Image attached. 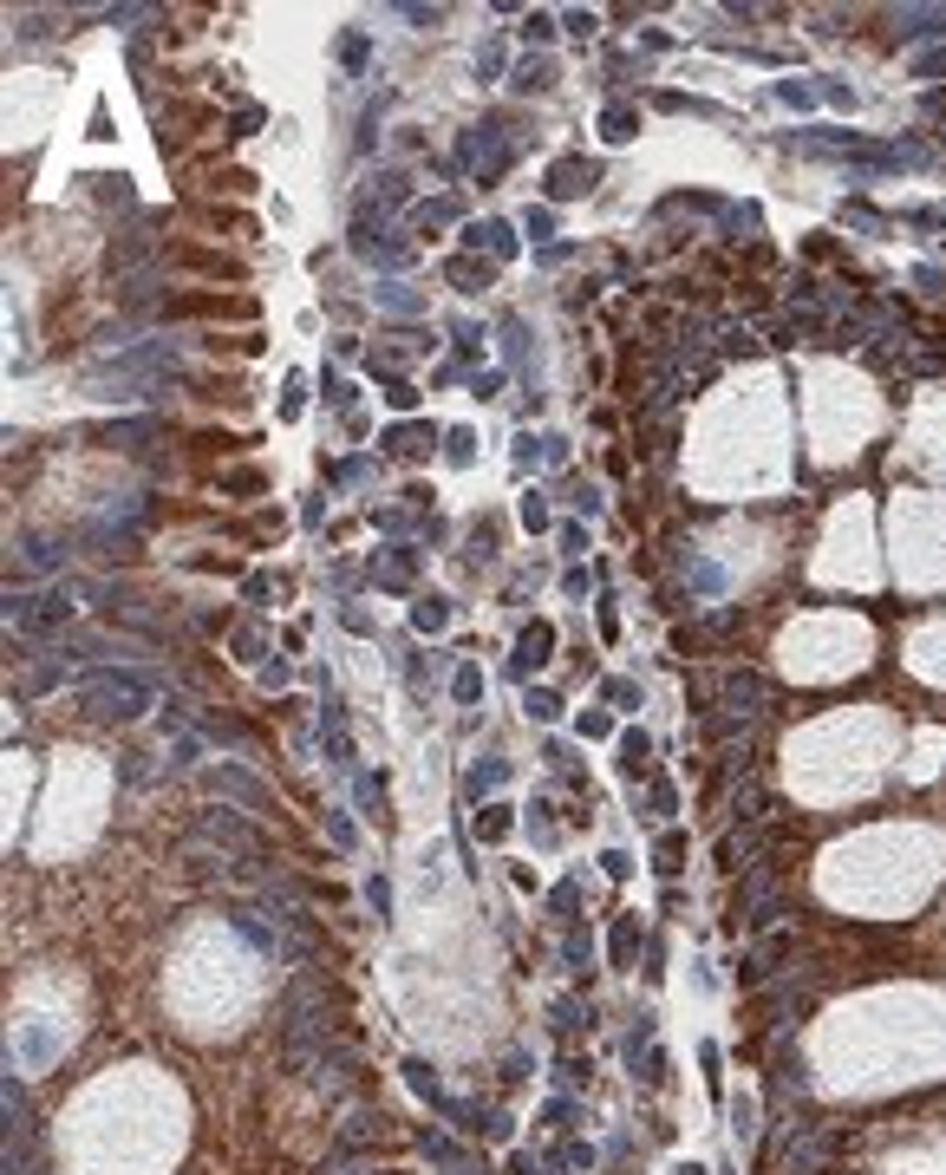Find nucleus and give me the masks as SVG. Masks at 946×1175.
<instances>
[{"instance_id":"42","label":"nucleus","mask_w":946,"mask_h":1175,"mask_svg":"<svg viewBox=\"0 0 946 1175\" xmlns=\"http://www.w3.org/2000/svg\"><path fill=\"white\" fill-rule=\"evenodd\" d=\"M581 549H588V529H581V523H562V555H581Z\"/></svg>"},{"instance_id":"43","label":"nucleus","mask_w":946,"mask_h":1175,"mask_svg":"<svg viewBox=\"0 0 946 1175\" xmlns=\"http://www.w3.org/2000/svg\"><path fill=\"white\" fill-rule=\"evenodd\" d=\"M731 1117H738V1123H731V1130H738V1143H751V1130H757V1123H751V1104H744V1097L731 1104Z\"/></svg>"},{"instance_id":"24","label":"nucleus","mask_w":946,"mask_h":1175,"mask_svg":"<svg viewBox=\"0 0 946 1175\" xmlns=\"http://www.w3.org/2000/svg\"><path fill=\"white\" fill-rule=\"evenodd\" d=\"M601 125H607V138H614V144H627V138H633V125H640V118H633V111H627V105H607V118H601Z\"/></svg>"},{"instance_id":"19","label":"nucleus","mask_w":946,"mask_h":1175,"mask_svg":"<svg viewBox=\"0 0 946 1175\" xmlns=\"http://www.w3.org/2000/svg\"><path fill=\"white\" fill-rule=\"evenodd\" d=\"M646 758H653L646 732H627V738H620V771H627V777H640V771H646Z\"/></svg>"},{"instance_id":"4","label":"nucleus","mask_w":946,"mask_h":1175,"mask_svg":"<svg viewBox=\"0 0 946 1175\" xmlns=\"http://www.w3.org/2000/svg\"><path fill=\"white\" fill-rule=\"evenodd\" d=\"M203 836H209V843H222V849H242V856H255V849H261V836L248 830L235 810H203Z\"/></svg>"},{"instance_id":"14","label":"nucleus","mask_w":946,"mask_h":1175,"mask_svg":"<svg viewBox=\"0 0 946 1175\" xmlns=\"http://www.w3.org/2000/svg\"><path fill=\"white\" fill-rule=\"evenodd\" d=\"M901 33L907 40H933V33H946V7H914V14H901Z\"/></svg>"},{"instance_id":"45","label":"nucleus","mask_w":946,"mask_h":1175,"mask_svg":"<svg viewBox=\"0 0 946 1175\" xmlns=\"http://www.w3.org/2000/svg\"><path fill=\"white\" fill-rule=\"evenodd\" d=\"M222 490H261V470H235V477H222Z\"/></svg>"},{"instance_id":"27","label":"nucleus","mask_w":946,"mask_h":1175,"mask_svg":"<svg viewBox=\"0 0 946 1175\" xmlns=\"http://www.w3.org/2000/svg\"><path fill=\"white\" fill-rule=\"evenodd\" d=\"M522 40H529V46H549L555 40V14H529V20H522Z\"/></svg>"},{"instance_id":"52","label":"nucleus","mask_w":946,"mask_h":1175,"mask_svg":"<svg viewBox=\"0 0 946 1175\" xmlns=\"http://www.w3.org/2000/svg\"><path fill=\"white\" fill-rule=\"evenodd\" d=\"M679 1175H705V1169H679Z\"/></svg>"},{"instance_id":"34","label":"nucleus","mask_w":946,"mask_h":1175,"mask_svg":"<svg viewBox=\"0 0 946 1175\" xmlns=\"http://www.w3.org/2000/svg\"><path fill=\"white\" fill-rule=\"evenodd\" d=\"M138 255H144V242H138V235H124V242H111V255H105V262H111V268H124V262H138Z\"/></svg>"},{"instance_id":"37","label":"nucleus","mask_w":946,"mask_h":1175,"mask_svg":"<svg viewBox=\"0 0 946 1175\" xmlns=\"http://www.w3.org/2000/svg\"><path fill=\"white\" fill-rule=\"evenodd\" d=\"M522 523H529V529H549V503H542V497H522Z\"/></svg>"},{"instance_id":"38","label":"nucleus","mask_w":946,"mask_h":1175,"mask_svg":"<svg viewBox=\"0 0 946 1175\" xmlns=\"http://www.w3.org/2000/svg\"><path fill=\"white\" fill-rule=\"evenodd\" d=\"M340 59H346V66H366V33H346V40H340Z\"/></svg>"},{"instance_id":"1","label":"nucleus","mask_w":946,"mask_h":1175,"mask_svg":"<svg viewBox=\"0 0 946 1175\" xmlns=\"http://www.w3.org/2000/svg\"><path fill=\"white\" fill-rule=\"evenodd\" d=\"M72 699L85 712H98V719H144L157 699V673H144V666H98V673H85L72 686Z\"/></svg>"},{"instance_id":"20","label":"nucleus","mask_w":946,"mask_h":1175,"mask_svg":"<svg viewBox=\"0 0 946 1175\" xmlns=\"http://www.w3.org/2000/svg\"><path fill=\"white\" fill-rule=\"evenodd\" d=\"M379 307H392V314H418L425 301H418V294L405 288V281H385V288H379Z\"/></svg>"},{"instance_id":"17","label":"nucleus","mask_w":946,"mask_h":1175,"mask_svg":"<svg viewBox=\"0 0 946 1175\" xmlns=\"http://www.w3.org/2000/svg\"><path fill=\"white\" fill-rule=\"evenodd\" d=\"M509 777V764L503 758H490V764H470V777H464V797H483V790H496Z\"/></svg>"},{"instance_id":"12","label":"nucleus","mask_w":946,"mask_h":1175,"mask_svg":"<svg viewBox=\"0 0 946 1175\" xmlns=\"http://www.w3.org/2000/svg\"><path fill=\"white\" fill-rule=\"evenodd\" d=\"M412 627H418V634H438V627H451V601H444V595H418V601H412Z\"/></svg>"},{"instance_id":"10","label":"nucleus","mask_w":946,"mask_h":1175,"mask_svg":"<svg viewBox=\"0 0 946 1175\" xmlns=\"http://www.w3.org/2000/svg\"><path fill=\"white\" fill-rule=\"evenodd\" d=\"M725 699L738 712H764V679L757 673H725Z\"/></svg>"},{"instance_id":"51","label":"nucleus","mask_w":946,"mask_h":1175,"mask_svg":"<svg viewBox=\"0 0 946 1175\" xmlns=\"http://www.w3.org/2000/svg\"><path fill=\"white\" fill-rule=\"evenodd\" d=\"M503 392V373H477V399H496Z\"/></svg>"},{"instance_id":"2","label":"nucleus","mask_w":946,"mask_h":1175,"mask_svg":"<svg viewBox=\"0 0 946 1175\" xmlns=\"http://www.w3.org/2000/svg\"><path fill=\"white\" fill-rule=\"evenodd\" d=\"M72 621V601H66V588H46V595H7V627L14 634H59V627Z\"/></svg>"},{"instance_id":"44","label":"nucleus","mask_w":946,"mask_h":1175,"mask_svg":"<svg viewBox=\"0 0 946 1175\" xmlns=\"http://www.w3.org/2000/svg\"><path fill=\"white\" fill-rule=\"evenodd\" d=\"M542 444H549V438H542ZM542 444H535V438H516V470H529L535 457H542Z\"/></svg>"},{"instance_id":"31","label":"nucleus","mask_w":946,"mask_h":1175,"mask_svg":"<svg viewBox=\"0 0 946 1175\" xmlns=\"http://www.w3.org/2000/svg\"><path fill=\"white\" fill-rule=\"evenodd\" d=\"M940 72H946V46H933V53L914 59V79H940Z\"/></svg>"},{"instance_id":"28","label":"nucleus","mask_w":946,"mask_h":1175,"mask_svg":"<svg viewBox=\"0 0 946 1175\" xmlns=\"http://www.w3.org/2000/svg\"><path fill=\"white\" fill-rule=\"evenodd\" d=\"M385 399H392V412H412V405H418V386H405V379H385Z\"/></svg>"},{"instance_id":"22","label":"nucleus","mask_w":946,"mask_h":1175,"mask_svg":"<svg viewBox=\"0 0 946 1175\" xmlns=\"http://www.w3.org/2000/svg\"><path fill=\"white\" fill-rule=\"evenodd\" d=\"M633 947H640V921L627 914V921H614V960H620V967L633 960Z\"/></svg>"},{"instance_id":"3","label":"nucleus","mask_w":946,"mask_h":1175,"mask_svg":"<svg viewBox=\"0 0 946 1175\" xmlns=\"http://www.w3.org/2000/svg\"><path fill=\"white\" fill-rule=\"evenodd\" d=\"M549 660H555V627H549V621H529V627H522V640H516V660H509V673L529 679L535 666H549Z\"/></svg>"},{"instance_id":"46","label":"nucleus","mask_w":946,"mask_h":1175,"mask_svg":"<svg viewBox=\"0 0 946 1175\" xmlns=\"http://www.w3.org/2000/svg\"><path fill=\"white\" fill-rule=\"evenodd\" d=\"M366 901H372V908H379V914H385V908H392V888H385V882H379V875H372V882H366Z\"/></svg>"},{"instance_id":"8","label":"nucleus","mask_w":946,"mask_h":1175,"mask_svg":"<svg viewBox=\"0 0 946 1175\" xmlns=\"http://www.w3.org/2000/svg\"><path fill=\"white\" fill-rule=\"evenodd\" d=\"M144 438H157V418H124V425L98 431V444H111V451H144Z\"/></svg>"},{"instance_id":"36","label":"nucleus","mask_w":946,"mask_h":1175,"mask_svg":"<svg viewBox=\"0 0 946 1175\" xmlns=\"http://www.w3.org/2000/svg\"><path fill=\"white\" fill-rule=\"evenodd\" d=\"M477 830H483V843H503V836H509V810H490Z\"/></svg>"},{"instance_id":"6","label":"nucleus","mask_w":946,"mask_h":1175,"mask_svg":"<svg viewBox=\"0 0 946 1175\" xmlns=\"http://www.w3.org/2000/svg\"><path fill=\"white\" fill-rule=\"evenodd\" d=\"M209 790H222V797L248 803V810H268V790L255 784L248 771H235V764H222V771H209Z\"/></svg>"},{"instance_id":"48","label":"nucleus","mask_w":946,"mask_h":1175,"mask_svg":"<svg viewBox=\"0 0 946 1175\" xmlns=\"http://www.w3.org/2000/svg\"><path fill=\"white\" fill-rule=\"evenodd\" d=\"M405 20H412V27H438L444 14H438V7H405Z\"/></svg>"},{"instance_id":"41","label":"nucleus","mask_w":946,"mask_h":1175,"mask_svg":"<svg viewBox=\"0 0 946 1175\" xmlns=\"http://www.w3.org/2000/svg\"><path fill=\"white\" fill-rule=\"evenodd\" d=\"M327 836H333V843H340V849H353V823H346L340 810H327Z\"/></svg>"},{"instance_id":"15","label":"nucleus","mask_w":946,"mask_h":1175,"mask_svg":"<svg viewBox=\"0 0 946 1175\" xmlns=\"http://www.w3.org/2000/svg\"><path fill=\"white\" fill-rule=\"evenodd\" d=\"M431 438H438V431H431V425H392V431H385V451L412 457V451H425Z\"/></svg>"},{"instance_id":"33","label":"nucleus","mask_w":946,"mask_h":1175,"mask_svg":"<svg viewBox=\"0 0 946 1175\" xmlns=\"http://www.w3.org/2000/svg\"><path fill=\"white\" fill-rule=\"evenodd\" d=\"M301 399H307V379L288 373V399H281V418H301Z\"/></svg>"},{"instance_id":"7","label":"nucleus","mask_w":946,"mask_h":1175,"mask_svg":"<svg viewBox=\"0 0 946 1175\" xmlns=\"http://www.w3.org/2000/svg\"><path fill=\"white\" fill-rule=\"evenodd\" d=\"M464 242H470V255H483V249H490L496 262H509V255H516V229H509V222H470V229H464Z\"/></svg>"},{"instance_id":"47","label":"nucleus","mask_w":946,"mask_h":1175,"mask_svg":"<svg viewBox=\"0 0 946 1175\" xmlns=\"http://www.w3.org/2000/svg\"><path fill=\"white\" fill-rule=\"evenodd\" d=\"M777 98H783V105H809V85H796V79H783V85H777Z\"/></svg>"},{"instance_id":"50","label":"nucleus","mask_w":946,"mask_h":1175,"mask_svg":"<svg viewBox=\"0 0 946 1175\" xmlns=\"http://www.w3.org/2000/svg\"><path fill=\"white\" fill-rule=\"evenodd\" d=\"M562 27H568V33H575V40H588V33H594V14H568V20H562Z\"/></svg>"},{"instance_id":"25","label":"nucleus","mask_w":946,"mask_h":1175,"mask_svg":"<svg viewBox=\"0 0 946 1175\" xmlns=\"http://www.w3.org/2000/svg\"><path fill=\"white\" fill-rule=\"evenodd\" d=\"M444 457H451V464H470V457H477V438H470L464 425H457V431H444Z\"/></svg>"},{"instance_id":"39","label":"nucleus","mask_w":946,"mask_h":1175,"mask_svg":"<svg viewBox=\"0 0 946 1175\" xmlns=\"http://www.w3.org/2000/svg\"><path fill=\"white\" fill-rule=\"evenodd\" d=\"M692 581H699L705 595H718V588H725V575H718V568H712V562H692Z\"/></svg>"},{"instance_id":"35","label":"nucleus","mask_w":946,"mask_h":1175,"mask_svg":"<svg viewBox=\"0 0 946 1175\" xmlns=\"http://www.w3.org/2000/svg\"><path fill=\"white\" fill-rule=\"evenodd\" d=\"M196 758H203V745H196V738H177V751H170V771H190Z\"/></svg>"},{"instance_id":"18","label":"nucleus","mask_w":946,"mask_h":1175,"mask_svg":"<svg viewBox=\"0 0 946 1175\" xmlns=\"http://www.w3.org/2000/svg\"><path fill=\"white\" fill-rule=\"evenodd\" d=\"M549 85H555L549 59H522V66H516V92H549Z\"/></svg>"},{"instance_id":"40","label":"nucleus","mask_w":946,"mask_h":1175,"mask_svg":"<svg viewBox=\"0 0 946 1175\" xmlns=\"http://www.w3.org/2000/svg\"><path fill=\"white\" fill-rule=\"evenodd\" d=\"M607 732H614V719H607V712H581V738H607Z\"/></svg>"},{"instance_id":"49","label":"nucleus","mask_w":946,"mask_h":1175,"mask_svg":"<svg viewBox=\"0 0 946 1175\" xmlns=\"http://www.w3.org/2000/svg\"><path fill=\"white\" fill-rule=\"evenodd\" d=\"M529 235H555V216H549V209H529Z\"/></svg>"},{"instance_id":"30","label":"nucleus","mask_w":946,"mask_h":1175,"mask_svg":"<svg viewBox=\"0 0 946 1175\" xmlns=\"http://www.w3.org/2000/svg\"><path fill=\"white\" fill-rule=\"evenodd\" d=\"M477 72H483V79H496V72H503V40L477 46Z\"/></svg>"},{"instance_id":"16","label":"nucleus","mask_w":946,"mask_h":1175,"mask_svg":"<svg viewBox=\"0 0 946 1175\" xmlns=\"http://www.w3.org/2000/svg\"><path fill=\"white\" fill-rule=\"evenodd\" d=\"M20 562H27V568H59V562H66V542H53V536H27Z\"/></svg>"},{"instance_id":"21","label":"nucleus","mask_w":946,"mask_h":1175,"mask_svg":"<svg viewBox=\"0 0 946 1175\" xmlns=\"http://www.w3.org/2000/svg\"><path fill=\"white\" fill-rule=\"evenodd\" d=\"M451 692H457V705H477L483 699V666H457Z\"/></svg>"},{"instance_id":"26","label":"nucleus","mask_w":946,"mask_h":1175,"mask_svg":"<svg viewBox=\"0 0 946 1175\" xmlns=\"http://www.w3.org/2000/svg\"><path fill=\"white\" fill-rule=\"evenodd\" d=\"M601 699H607V705H620V712H633V705H640V686H633V679H607V686H601Z\"/></svg>"},{"instance_id":"5","label":"nucleus","mask_w":946,"mask_h":1175,"mask_svg":"<svg viewBox=\"0 0 946 1175\" xmlns=\"http://www.w3.org/2000/svg\"><path fill=\"white\" fill-rule=\"evenodd\" d=\"M594 177H601V170H594L588 157H555V164H549V196H555V203H568V196H581Z\"/></svg>"},{"instance_id":"32","label":"nucleus","mask_w":946,"mask_h":1175,"mask_svg":"<svg viewBox=\"0 0 946 1175\" xmlns=\"http://www.w3.org/2000/svg\"><path fill=\"white\" fill-rule=\"evenodd\" d=\"M451 216H457V196H438V203L418 209V222H425V229H431V222H451Z\"/></svg>"},{"instance_id":"13","label":"nucleus","mask_w":946,"mask_h":1175,"mask_svg":"<svg viewBox=\"0 0 946 1175\" xmlns=\"http://www.w3.org/2000/svg\"><path fill=\"white\" fill-rule=\"evenodd\" d=\"M170 314H255L248 301H216V294H190V301H170Z\"/></svg>"},{"instance_id":"9","label":"nucleus","mask_w":946,"mask_h":1175,"mask_svg":"<svg viewBox=\"0 0 946 1175\" xmlns=\"http://www.w3.org/2000/svg\"><path fill=\"white\" fill-rule=\"evenodd\" d=\"M398 203H405V170H385V177H372V190H366V216H372V209L385 216V209H398Z\"/></svg>"},{"instance_id":"23","label":"nucleus","mask_w":946,"mask_h":1175,"mask_svg":"<svg viewBox=\"0 0 946 1175\" xmlns=\"http://www.w3.org/2000/svg\"><path fill=\"white\" fill-rule=\"evenodd\" d=\"M529 719H542V725H555V719H562V699H555V692H549V686H535V692H529Z\"/></svg>"},{"instance_id":"11","label":"nucleus","mask_w":946,"mask_h":1175,"mask_svg":"<svg viewBox=\"0 0 946 1175\" xmlns=\"http://www.w3.org/2000/svg\"><path fill=\"white\" fill-rule=\"evenodd\" d=\"M490 275H496V268L483 262V255H451V281H457V288H464V294L490 288Z\"/></svg>"},{"instance_id":"29","label":"nucleus","mask_w":946,"mask_h":1175,"mask_svg":"<svg viewBox=\"0 0 946 1175\" xmlns=\"http://www.w3.org/2000/svg\"><path fill=\"white\" fill-rule=\"evenodd\" d=\"M457 353H464V360H470V353H477V346H483V327H477V320H457Z\"/></svg>"}]
</instances>
